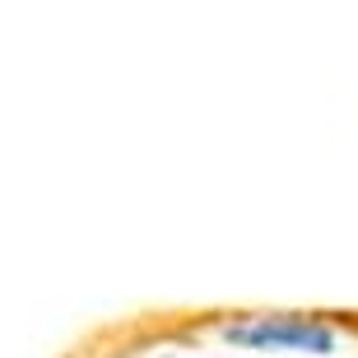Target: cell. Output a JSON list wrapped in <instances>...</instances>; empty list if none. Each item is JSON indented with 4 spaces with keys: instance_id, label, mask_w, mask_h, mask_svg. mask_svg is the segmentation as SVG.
<instances>
[{
    "instance_id": "6da1fadb",
    "label": "cell",
    "mask_w": 358,
    "mask_h": 358,
    "mask_svg": "<svg viewBox=\"0 0 358 358\" xmlns=\"http://www.w3.org/2000/svg\"><path fill=\"white\" fill-rule=\"evenodd\" d=\"M224 340L238 349H261V354H335L340 331L321 317H298V312H261V317H242L224 326Z\"/></svg>"
}]
</instances>
